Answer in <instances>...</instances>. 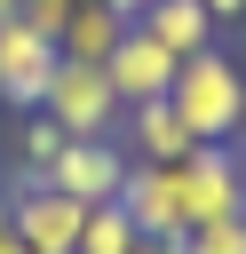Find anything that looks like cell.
<instances>
[{"mask_svg":"<svg viewBox=\"0 0 246 254\" xmlns=\"http://www.w3.org/2000/svg\"><path fill=\"white\" fill-rule=\"evenodd\" d=\"M167 103L183 111V127H190L198 143H230V135L246 127V64H238L230 48H198V56L175 64Z\"/></svg>","mask_w":246,"mask_h":254,"instance_id":"6da1fadb","label":"cell"},{"mask_svg":"<svg viewBox=\"0 0 246 254\" xmlns=\"http://www.w3.org/2000/svg\"><path fill=\"white\" fill-rule=\"evenodd\" d=\"M40 111H48L63 135H119V119H127V103H119V87H111L103 64H56Z\"/></svg>","mask_w":246,"mask_h":254,"instance_id":"7a4b0ae2","label":"cell"},{"mask_svg":"<svg viewBox=\"0 0 246 254\" xmlns=\"http://www.w3.org/2000/svg\"><path fill=\"white\" fill-rule=\"evenodd\" d=\"M175 175H183V222H190V230L246 214V167H238V151H230V143H198Z\"/></svg>","mask_w":246,"mask_h":254,"instance_id":"3957f363","label":"cell"},{"mask_svg":"<svg viewBox=\"0 0 246 254\" xmlns=\"http://www.w3.org/2000/svg\"><path fill=\"white\" fill-rule=\"evenodd\" d=\"M56 64H63L56 32H40L24 16H0V111H40Z\"/></svg>","mask_w":246,"mask_h":254,"instance_id":"277c9868","label":"cell"},{"mask_svg":"<svg viewBox=\"0 0 246 254\" xmlns=\"http://www.w3.org/2000/svg\"><path fill=\"white\" fill-rule=\"evenodd\" d=\"M127 143L119 135H71L63 151H56V167H48V183L63 190V198H79V206H103V198H119V183H127Z\"/></svg>","mask_w":246,"mask_h":254,"instance_id":"5b68a950","label":"cell"},{"mask_svg":"<svg viewBox=\"0 0 246 254\" xmlns=\"http://www.w3.org/2000/svg\"><path fill=\"white\" fill-rule=\"evenodd\" d=\"M8 214H16V238H24L32 254H79L87 206L63 198L56 183H8Z\"/></svg>","mask_w":246,"mask_h":254,"instance_id":"8992f818","label":"cell"},{"mask_svg":"<svg viewBox=\"0 0 246 254\" xmlns=\"http://www.w3.org/2000/svg\"><path fill=\"white\" fill-rule=\"evenodd\" d=\"M119 206L135 214V230L143 238H190V222H183V175L175 167H127V183H119Z\"/></svg>","mask_w":246,"mask_h":254,"instance_id":"52a82bcc","label":"cell"},{"mask_svg":"<svg viewBox=\"0 0 246 254\" xmlns=\"http://www.w3.org/2000/svg\"><path fill=\"white\" fill-rule=\"evenodd\" d=\"M119 143H127V159H143V167H183V159L198 151V135L183 127V111H175L167 95H159V103H127Z\"/></svg>","mask_w":246,"mask_h":254,"instance_id":"ba28073f","label":"cell"},{"mask_svg":"<svg viewBox=\"0 0 246 254\" xmlns=\"http://www.w3.org/2000/svg\"><path fill=\"white\" fill-rule=\"evenodd\" d=\"M175 64H183V56H167L143 24H127V40L111 48V64H103V71H111L119 103H159V95L175 87Z\"/></svg>","mask_w":246,"mask_h":254,"instance_id":"9c48e42d","label":"cell"},{"mask_svg":"<svg viewBox=\"0 0 246 254\" xmlns=\"http://www.w3.org/2000/svg\"><path fill=\"white\" fill-rule=\"evenodd\" d=\"M135 24H143L167 56H198V48H214V32H222L198 0H143V8H135Z\"/></svg>","mask_w":246,"mask_h":254,"instance_id":"30bf717a","label":"cell"},{"mask_svg":"<svg viewBox=\"0 0 246 254\" xmlns=\"http://www.w3.org/2000/svg\"><path fill=\"white\" fill-rule=\"evenodd\" d=\"M127 40V16L119 8H103V0H79L71 16H63V32H56V48H63V64H111V48Z\"/></svg>","mask_w":246,"mask_h":254,"instance_id":"8fae6325","label":"cell"},{"mask_svg":"<svg viewBox=\"0 0 246 254\" xmlns=\"http://www.w3.org/2000/svg\"><path fill=\"white\" fill-rule=\"evenodd\" d=\"M71 135L48 119V111H24V127H8V159H16V183H48V167H56V151H63Z\"/></svg>","mask_w":246,"mask_h":254,"instance_id":"7c38bea8","label":"cell"},{"mask_svg":"<svg viewBox=\"0 0 246 254\" xmlns=\"http://www.w3.org/2000/svg\"><path fill=\"white\" fill-rule=\"evenodd\" d=\"M135 246H143V230H135V214H127L119 198L87 206V222H79V254H135Z\"/></svg>","mask_w":246,"mask_h":254,"instance_id":"4fadbf2b","label":"cell"},{"mask_svg":"<svg viewBox=\"0 0 246 254\" xmlns=\"http://www.w3.org/2000/svg\"><path fill=\"white\" fill-rule=\"evenodd\" d=\"M183 254H246V214H230V222H206V230H190V238H183Z\"/></svg>","mask_w":246,"mask_h":254,"instance_id":"5bb4252c","label":"cell"},{"mask_svg":"<svg viewBox=\"0 0 246 254\" xmlns=\"http://www.w3.org/2000/svg\"><path fill=\"white\" fill-rule=\"evenodd\" d=\"M8 8H16L24 24H40V32H63V16H71L79 0H8Z\"/></svg>","mask_w":246,"mask_h":254,"instance_id":"9a60e30c","label":"cell"},{"mask_svg":"<svg viewBox=\"0 0 246 254\" xmlns=\"http://www.w3.org/2000/svg\"><path fill=\"white\" fill-rule=\"evenodd\" d=\"M198 8H206L214 24H246V0H198Z\"/></svg>","mask_w":246,"mask_h":254,"instance_id":"2e32d148","label":"cell"},{"mask_svg":"<svg viewBox=\"0 0 246 254\" xmlns=\"http://www.w3.org/2000/svg\"><path fill=\"white\" fill-rule=\"evenodd\" d=\"M135 254H183V238H143Z\"/></svg>","mask_w":246,"mask_h":254,"instance_id":"e0dca14e","label":"cell"},{"mask_svg":"<svg viewBox=\"0 0 246 254\" xmlns=\"http://www.w3.org/2000/svg\"><path fill=\"white\" fill-rule=\"evenodd\" d=\"M8 230H16V214H8V183H0V238H8Z\"/></svg>","mask_w":246,"mask_h":254,"instance_id":"ac0fdd59","label":"cell"},{"mask_svg":"<svg viewBox=\"0 0 246 254\" xmlns=\"http://www.w3.org/2000/svg\"><path fill=\"white\" fill-rule=\"evenodd\" d=\"M0 254H32V246H24V238H16V230H8V238H0Z\"/></svg>","mask_w":246,"mask_h":254,"instance_id":"d6986e66","label":"cell"},{"mask_svg":"<svg viewBox=\"0 0 246 254\" xmlns=\"http://www.w3.org/2000/svg\"><path fill=\"white\" fill-rule=\"evenodd\" d=\"M230 151H238V167H246V127H238V135H230Z\"/></svg>","mask_w":246,"mask_h":254,"instance_id":"ffe728a7","label":"cell"},{"mask_svg":"<svg viewBox=\"0 0 246 254\" xmlns=\"http://www.w3.org/2000/svg\"><path fill=\"white\" fill-rule=\"evenodd\" d=\"M0 159H8V111H0Z\"/></svg>","mask_w":246,"mask_h":254,"instance_id":"44dd1931","label":"cell"},{"mask_svg":"<svg viewBox=\"0 0 246 254\" xmlns=\"http://www.w3.org/2000/svg\"><path fill=\"white\" fill-rule=\"evenodd\" d=\"M0 16H16V8H8V0H0Z\"/></svg>","mask_w":246,"mask_h":254,"instance_id":"7402d4cb","label":"cell"}]
</instances>
